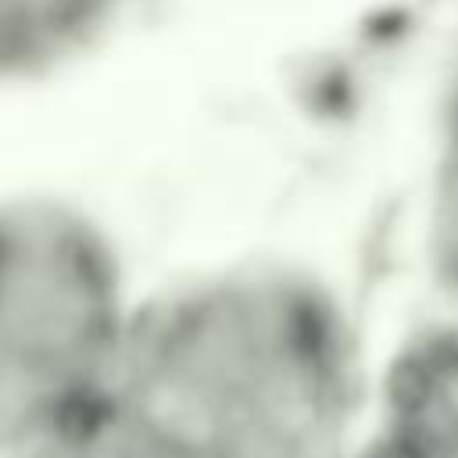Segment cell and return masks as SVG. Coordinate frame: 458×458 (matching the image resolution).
Instances as JSON below:
<instances>
[{
  "label": "cell",
  "mask_w": 458,
  "mask_h": 458,
  "mask_svg": "<svg viewBox=\"0 0 458 458\" xmlns=\"http://www.w3.org/2000/svg\"><path fill=\"white\" fill-rule=\"evenodd\" d=\"M129 297L107 233L50 197H0V458H111L97 365Z\"/></svg>",
  "instance_id": "7a4b0ae2"
},
{
  "label": "cell",
  "mask_w": 458,
  "mask_h": 458,
  "mask_svg": "<svg viewBox=\"0 0 458 458\" xmlns=\"http://www.w3.org/2000/svg\"><path fill=\"white\" fill-rule=\"evenodd\" d=\"M361 397L351 311L290 265L129 301L97 365L111 458H351Z\"/></svg>",
  "instance_id": "6da1fadb"
},
{
  "label": "cell",
  "mask_w": 458,
  "mask_h": 458,
  "mask_svg": "<svg viewBox=\"0 0 458 458\" xmlns=\"http://www.w3.org/2000/svg\"><path fill=\"white\" fill-rule=\"evenodd\" d=\"M419 250L433 301L458 304V61L437 107L419 208Z\"/></svg>",
  "instance_id": "5b68a950"
},
{
  "label": "cell",
  "mask_w": 458,
  "mask_h": 458,
  "mask_svg": "<svg viewBox=\"0 0 458 458\" xmlns=\"http://www.w3.org/2000/svg\"><path fill=\"white\" fill-rule=\"evenodd\" d=\"M351 458H458V304L433 301L394 351L379 419Z\"/></svg>",
  "instance_id": "3957f363"
},
{
  "label": "cell",
  "mask_w": 458,
  "mask_h": 458,
  "mask_svg": "<svg viewBox=\"0 0 458 458\" xmlns=\"http://www.w3.org/2000/svg\"><path fill=\"white\" fill-rule=\"evenodd\" d=\"M114 7L118 0H0V86L79 54Z\"/></svg>",
  "instance_id": "277c9868"
}]
</instances>
